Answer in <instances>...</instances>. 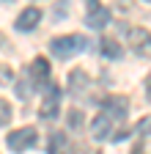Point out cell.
Masks as SVG:
<instances>
[{"label": "cell", "mask_w": 151, "mask_h": 154, "mask_svg": "<svg viewBox=\"0 0 151 154\" xmlns=\"http://www.w3.org/2000/svg\"><path fill=\"white\" fill-rule=\"evenodd\" d=\"M91 44H88V38L85 36H77V33H71V36H55L52 42H50V50L55 58H71V55H80L85 52Z\"/></svg>", "instance_id": "obj_1"}, {"label": "cell", "mask_w": 151, "mask_h": 154, "mask_svg": "<svg viewBox=\"0 0 151 154\" xmlns=\"http://www.w3.org/2000/svg\"><path fill=\"white\" fill-rule=\"evenodd\" d=\"M6 143H8L11 151H28L30 146H36V129L33 127H20V129L8 132Z\"/></svg>", "instance_id": "obj_2"}, {"label": "cell", "mask_w": 151, "mask_h": 154, "mask_svg": "<svg viewBox=\"0 0 151 154\" xmlns=\"http://www.w3.org/2000/svg\"><path fill=\"white\" fill-rule=\"evenodd\" d=\"M44 91H47V96H44V102H41V107H39V116H41L44 121L58 119V110H61V88L55 85V83H50Z\"/></svg>", "instance_id": "obj_3"}, {"label": "cell", "mask_w": 151, "mask_h": 154, "mask_svg": "<svg viewBox=\"0 0 151 154\" xmlns=\"http://www.w3.org/2000/svg\"><path fill=\"white\" fill-rule=\"evenodd\" d=\"M28 80L33 88H47L50 85V63H47V58H36V61L28 66Z\"/></svg>", "instance_id": "obj_4"}, {"label": "cell", "mask_w": 151, "mask_h": 154, "mask_svg": "<svg viewBox=\"0 0 151 154\" xmlns=\"http://www.w3.org/2000/svg\"><path fill=\"white\" fill-rule=\"evenodd\" d=\"M102 107H104V116L113 121V119H118V121H124L126 119V110H129V99L126 96H107V99L102 102Z\"/></svg>", "instance_id": "obj_5"}, {"label": "cell", "mask_w": 151, "mask_h": 154, "mask_svg": "<svg viewBox=\"0 0 151 154\" xmlns=\"http://www.w3.org/2000/svg\"><path fill=\"white\" fill-rule=\"evenodd\" d=\"M88 88H91V77H88L83 69H71V72H69V94L83 99Z\"/></svg>", "instance_id": "obj_6"}, {"label": "cell", "mask_w": 151, "mask_h": 154, "mask_svg": "<svg viewBox=\"0 0 151 154\" xmlns=\"http://www.w3.org/2000/svg\"><path fill=\"white\" fill-rule=\"evenodd\" d=\"M39 19H41V11L36 8V6H28L20 17L14 19V28L20 30V33H28V30H33L36 25H39Z\"/></svg>", "instance_id": "obj_7"}, {"label": "cell", "mask_w": 151, "mask_h": 154, "mask_svg": "<svg viewBox=\"0 0 151 154\" xmlns=\"http://www.w3.org/2000/svg\"><path fill=\"white\" fill-rule=\"evenodd\" d=\"M110 135H113V121L104 113H96V119L91 121V138L93 140H107Z\"/></svg>", "instance_id": "obj_8"}, {"label": "cell", "mask_w": 151, "mask_h": 154, "mask_svg": "<svg viewBox=\"0 0 151 154\" xmlns=\"http://www.w3.org/2000/svg\"><path fill=\"white\" fill-rule=\"evenodd\" d=\"M85 25H88V28H93V30H102V28H107V25H110V11H107L104 6L93 8V11H88V17H85Z\"/></svg>", "instance_id": "obj_9"}, {"label": "cell", "mask_w": 151, "mask_h": 154, "mask_svg": "<svg viewBox=\"0 0 151 154\" xmlns=\"http://www.w3.org/2000/svg\"><path fill=\"white\" fill-rule=\"evenodd\" d=\"M50 154H74L71 143L63 132H52V138H50Z\"/></svg>", "instance_id": "obj_10"}, {"label": "cell", "mask_w": 151, "mask_h": 154, "mask_svg": "<svg viewBox=\"0 0 151 154\" xmlns=\"http://www.w3.org/2000/svg\"><path fill=\"white\" fill-rule=\"evenodd\" d=\"M99 52H102L104 58H110V61H118V58L124 55V52H121V44L116 42V38H110V36H104L102 42H99Z\"/></svg>", "instance_id": "obj_11"}, {"label": "cell", "mask_w": 151, "mask_h": 154, "mask_svg": "<svg viewBox=\"0 0 151 154\" xmlns=\"http://www.w3.org/2000/svg\"><path fill=\"white\" fill-rule=\"evenodd\" d=\"M11 116H14V110H11V105H8L6 99H0V127H6V124L11 121Z\"/></svg>", "instance_id": "obj_12"}, {"label": "cell", "mask_w": 151, "mask_h": 154, "mask_svg": "<svg viewBox=\"0 0 151 154\" xmlns=\"http://www.w3.org/2000/svg\"><path fill=\"white\" fill-rule=\"evenodd\" d=\"M69 127H71V129H80V127H83V113L74 110V107L69 110Z\"/></svg>", "instance_id": "obj_13"}, {"label": "cell", "mask_w": 151, "mask_h": 154, "mask_svg": "<svg viewBox=\"0 0 151 154\" xmlns=\"http://www.w3.org/2000/svg\"><path fill=\"white\" fill-rule=\"evenodd\" d=\"M6 83H14V72L8 66H0V85H6Z\"/></svg>", "instance_id": "obj_14"}, {"label": "cell", "mask_w": 151, "mask_h": 154, "mask_svg": "<svg viewBox=\"0 0 151 154\" xmlns=\"http://www.w3.org/2000/svg\"><path fill=\"white\" fill-rule=\"evenodd\" d=\"M17 94H20V99H28V96H30V94H33V91H30V85H28V83H25V80H22V83H20V85H17Z\"/></svg>", "instance_id": "obj_15"}, {"label": "cell", "mask_w": 151, "mask_h": 154, "mask_svg": "<svg viewBox=\"0 0 151 154\" xmlns=\"http://www.w3.org/2000/svg\"><path fill=\"white\" fill-rule=\"evenodd\" d=\"M146 132H148V119H143V121L137 124V135H143V138H146Z\"/></svg>", "instance_id": "obj_16"}, {"label": "cell", "mask_w": 151, "mask_h": 154, "mask_svg": "<svg viewBox=\"0 0 151 154\" xmlns=\"http://www.w3.org/2000/svg\"><path fill=\"white\" fill-rule=\"evenodd\" d=\"M88 8L93 11V8H99V0H88Z\"/></svg>", "instance_id": "obj_17"}, {"label": "cell", "mask_w": 151, "mask_h": 154, "mask_svg": "<svg viewBox=\"0 0 151 154\" xmlns=\"http://www.w3.org/2000/svg\"><path fill=\"white\" fill-rule=\"evenodd\" d=\"M0 50H6V36L0 33Z\"/></svg>", "instance_id": "obj_18"}, {"label": "cell", "mask_w": 151, "mask_h": 154, "mask_svg": "<svg viewBox=\"0 0 151 154\" xmlns=\"http://www.w3.org/2000/svg\"><path fill=\"white\" fill-rule=\"evenodd\" d=\"M132 154H146V151H143V149H140V146H137V149H135V151H132Z\"/></svg>", "instance_id": "obj_19"}, {"label": "cell", "mask_w": 151, "mask_h": 154, "mask_svg": "<svg viewBox=\"0 0 151 154\" xmlns=\"http://www.w3.org/2000/svg\"><path fill=\"white\" fill-rule=\"evenodd\" d=\"M6 3H14V0H6Z\"/></svg>", "instance_id": "obj_20"}, {"label": "cell", "mask_w": 151, "mask_h": 154, "mask_svg": "<svg viewBox=\"0 0 151 154\" xmlns=\"http://www.w3.org/2000/svg\"><path fill=\"white\" fill-rule=\"evenodd\" d=\"M143 3H148V0H143Z\"/></svg>", "instance_id": "obj_21"}]
</instances>
